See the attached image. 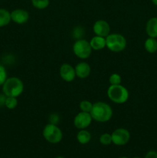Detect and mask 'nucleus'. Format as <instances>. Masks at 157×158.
Masks as SVG:
<instances>
[{
    "instance_id": "1",
    "label": "nucleus",
    "mask_w": 157,
    "mask_h": 158,
    "mask_svg": "<svg viewBox=\"0 0 157 158\" xmlns=\"http://www.w3.org/2000/svg\"><path fill=\"white\" fill-rule=\"evenodd\" d=\"M90 114L92 120L99 123H106L111 120L113 115V111L111 106L108 103L103 101H98L92 104Z\"/></svg>"
},
{
    "instance_id": "2",
    "label": "nucleus",
    "mask_w": 157,
    "mask_h": 158,
    "mask_svg": "<svg viewBox=\"0 0 157 158\" xmlns=\"http://www.w3.org/2000/svg\"><path fill=\"white\" fill-rule=\"evenodd\" d=\"M2 89L6 97H18L24 91V83L18 77H8L2 86Z\"/></svg>"
},
{
    "instance_id": "3",
    "label": "nucleus",
    "mask_w": 157,
    "mask_h": 158,
    "mask_svg": "<svg viewBox=\"0 0 157 158\" xmlns=\"http://www.w3.org/2000/svg\"><path fill=\"white\" fill-rule=\"evenodd\" d=\"M107 97L116 104H123L129 97V92L123 85H110L107 89Z\"/></svg>"
},
{
    "instance_id": "4",
    "label": "nucleus",
    "mask_w": 157,
    "mask_h": 158,
    "mask_svg": "<svg viewBox=\"0 0 157 158\" xmlns=\"http://www.w3.org/2000/svg\"><path fill=\"white\" fill-rule=\"evenodd\" d=\"M106 47L113 52H120L127 46L126 37L120 33H110L106 37Z\"/></svg>"
},
{
    "instance_id": "5",
    "label": "nucleus",
    "mask_w": 157,
    "mask_h": 158,
    "mask_svg": "<svg viewBox=\"0 0 157 158\" xmlns=\"http://www.w3.org/2000/svg\"><path fill=\"white\" fill-rule=\"evenodd\" d=\"M42 136L45 140L50 143H58L62 140L63 134L62 130L53 123H47L42 130Z\"/></svg>"
},
{
    "instance_id": "6",
    "label": "nucleus",
    "mask_w": 157,
    "mask_h": 158,
    "mask_svg": "<svg viewBox=\"0 0 157 158\" xmlns=\"http://www.w3.org/2000/svg\"><path fill=\"white\" fill-rule=\"evenodd\" d=\"M72 51L76 57L80 60H86L91 56L92 49L89 42L83 39L77 40L72 46Z\"/></svg>"
},
{
    "instance_id": "7",
    "label": "nucleus",
    "mask_w": 157,
    "mask_h": 158,
    "mask_svg": "<svg viewBox=\"0 0 157 158\" xmlns=\"http://www.w3.org/2000/svg\"><path fill=\"white\" fill-rule=\"evenodd\" d=\"M112 143L116 146H124L130 140V133L126 128H117L111 134Z\"/></svg>"
},
{
    "instance_id": "8",
    "label": "nucleus",
    "mask_w": 157,
    "mask_h": 158,
    "mask_svg": "<svg viewBox=\"0 0 157 158\" xmlns=\"http://www.w3.org/2000/svg\"><path fill=\"white\" fill-rule=\"evenodd\" d=\"M92 118L90 113H86L80 111L75 116L73 119V124L78 130L86 129L91 125Z\"/></svg>"
},
{
    "instance_id": "9",
    "label": "nucleus",
    "mask_w": 157,
    "mask_h": 158,
    "mask_svg": "<svg viewBox=\"0 0 157 158\" xmlns=\"http://www.w3.org/2000/svg\"><path fill=\"white\" fill-rule=\"evenodd\" d=\"M59 76L65 82H72L76 77L75 67L69 63H63L59 68Z\"/></svg>"
},
{
    "instance_id": "10",
    "label": "nucleus",
    "mask_w": 157,
    "mask_h": 158,
    "mask_svg": "<svg viewBox=\"0 0 157 158\" xmlns=\"http://www.w3.org/2000/svg\"><path fill=\"white\" fill-rule=\"evenodd\" d=\"M92 29H93V32L95 35L106 38L109 34H110L111 28L107 21L103 19H99L94 23Z\"/></svg>"
},
{
    "instance_id": "11",
    "label": "nucleus",
    "mask_w": 157,
    "mask_h": 158,
    "mask_svg": "<svg viewBox=\"0 0 157 158\" xmlns=\"http://www.w3.org/2000/svg\"><path fill=\"white\" fill-rule=\"evenodd\" d=\"M11 20L18 25H24L29 20V13L22 9H14L11 12Z\"/></svg>"
},
{
    "instance_id": "12",
    "label": "nucleus",
    "mask_w": 157,
    "mask_h": 158,
    "mask_svg": "<svg viewBox=\"0 0 157 158\" xmlns=\"http://www.w3.org/2000/svg\"><path fill=\"white\" fill-rule=\"evenodd\" d=\"M75 75L79 79H86L91 73V66L86 62H80L75 66Z\"/></svg>"
},
{
    "instance_id": "13",
    "label": "nucleus",
    "mask_w": 157,
    "mask_h": 158,
    "mask_svg": "<svg viewBox=\"0 0 157 158\" xmlns=\"http://www.w3.org/2000/svg\"><path fill=\"white\" fill-rule=\"evenodd\" d=\"M146 32L149 37L157 38V17H152L146 25Z\"/></svg>"
},
{
    "instance_id": "14",
    "label": "nucleus",
    "mask_w": 157,
    "mask_h": 158,
    "mask_svg": "<svg viewBox=\"0 0 157 158\" xmlns=\"http://www.w3.org/2000/svg\"><path fill=\"white\" fill-rule=\"evenodd\" d=\"M89 42L92 50L99 51L106 47V42L105 37L95 35Z\"/></svg>"
},
{
    "instance_id": "15",
    "label": "nucleus",
    "mask_w": 157,
    "mask_h": 158,
    "mask_svg": "<svg viewBox=\"0 0 157 158\" xmlns=\"http://www.w3.org/2000/svg\"><path fill=\"white\" fill-rule=\"evenodd\" d=\"M76 139L78 142L81 144H87L92 139V135L90 132L86 129L78 130V132L76 134Z\"/></svg>"
},
{
    "instance_id": "16",
    "label": "nucleus",
    "mask_w": 157,
    "mask_h": 158,
    "mask_svg": "<svg viewBox=\"0 0 157 158\" xmlns=\"http://www.w3.org/2000/svg\"><path fill=\"white\" fill-rule=\"evenodd\" d=\"M144 48L149 53H155L157 52V40L155 38L148 37L144 42Z\"/></svg>"
},
{
    "instance_id": "17",
    "label": "nucleus",
    "mask_w": 157,
    "mask_h": 158,
    "mask_svg": "<svg viewBox=\"0 0 157 158\" xmlns=\"http://www.w3.org/2000/svg\"><path fill=\"white\" fill-rule=\"evenodd\" d=\"M11 21V12L7 9L0 8V28L8 26Z\"/></svg>"
},
{
    "instance_id": "18",
    "label": "nucleus",
    "mask_w": 157,
    "mask_h": 158,
    "mask_svg": "<svg viewBox=\"0 0 157 158\" xmlns=\"http://www.w3.org/2000/svg\"><path fill=\"white\" fill-rule=\"evenodd\" d=\"M31 2L35 9L42 10L48 8L50 2L49 0H31Z\"/></svg>"
},
{
    "instance_id": "19",
    "label": "nucleus",
    "mask_w": 157,
    "mask_h": 158,
    "mask_svg": "<svg viewBox=\"0 0 157 158\" xmlns=\"http://www.w3.org/2000/svg\"><path fill=\"white\" fill-rule=\"evenodd\" d=\"M17 105H18V100H17V97H6L4 106H6L7 109L14 110L15 107H16Z\"/></svg>"
},
{
    "instance_id": "20",
    "label": "nucleus",
    "mask_w": 157,
    "mask_h": 158,
    "mask_svg": "<svg viewBox=\"0 0 157 158\" xmlns=\"http://www.w3.org/2000/svg\"><path fill=\"white\" fill-rule=\"evenodd\" d=\"M92 104L93 103H91L89 100H82L79 103V108L81 110V111H83V112L90 113L91 110L92 108Z\"/></svg>"
},
{
    "instance_id": "21",
    "label": "nucleus",
    "mask_w": 157,
    "mask_h": 158,
    "mask_svg": "<svg viewBox=\"0 0 157 158\" xmlns=\"http://www.w3.org/2000/svg\"><path fill=\"white\" fill-rule=\"evenodd\" d=\"M99 142L101 144L105 145V146H108V145L111 144L112 143V136H111L110 134L104 133V134H103L99 137Z\"/></svg>"
},
{
    "instance_id": "22",
    "label": "nucleus",
    "mask_w": 157,
    "mask_h": 158,
    "mask_svg": "<svg viewBox=\"0 0 157 158\" xmlns=\"http://www.w3.org/2000/svg\"><path fill=\"white\" fill-rule=\"evenodd\" d=\"M109 82L110 85H119L122 83V77L118 73H112L109 76Z\"/></svg>"
},
{
    "instance_id": "23",
    "label": "nucleus",
    "mask_w": 157,
    "mask_h": 158,
    "mask_svg": "<svg viewBox=\"0 0 157 158\" xmlns=\"http://www.w3.org/2000/svg\"><path fill=\"white\" fill-rule=\"evenodd\" d=\"M7 78V72H6V68L2 65L0 64V86H2Z\"/></svg>"
},
{
    "instance_id": "24",
    "label": "nucleus",
    "mask_w": 157,
    "mask_h": 158,
    "mask_svg": "<svg viewBox=\"0 0 157 158\" xmlns=\"http://www.w3.org/2000/svg\"><path fill=\"white\" fill-rule=\"evenodd\" d=\"M58 120H59V117L57 114H52L49 117V123H53V124H56L58 123Z\"/></svg>"
},
{
    "instance_id": "25",
    "label": "nucleus",
    "mask_w": 157,
    "mask_h": 158,
    "mask_svg": "<svg viewBox=\"0 0 157 158\" xmlns=\"http://www.w3.org/2000/svg\"><path fill=\"white\" fill-rule=\"evenodd\" d=\"M144 158H157V152L155 151H149L146 153Z\"/></svg>"
},
{
    "instance_id": "26",
    "label": "nucleus",
    "mask_w": 157,
    "mask_h": 158,
    "mask_svg": "<svg viewBox=\"0 0 157 158\" xmlns=\"http://www.w3.org/2000/svg\"><path fill=\"white\" fill-rule=\"evenodd\" d=\"M6 96L3 94H0V105H4L5 104V100H6Z\"/></svg>"
},
{
    "instance_id": "27",
    "label": "nucleus",
    "mask_w": 157,
    "mask_h": 158,
    "mask_svg": "<svg viewBox=\"0 0 157 158\" xmlns=\"http://www.w3.org/2000/svg\"><path fill=\"white\" fill-rule=\"evenodd\" d=\"M151 1H152V4H153L154 6H157V0H151Z\"/></svg>"
},
{
    "instance_id": "28",
    "label": "nucleus",
    "mask_w": 157,
    "mask_h": 158,
    "mask_svg": "<svg viewBox=\"0 0 157 158\" xmlns=\"http://www.w3.org/2000/svg\"><path fill=\"white\" fill-rule=\"evenodd\" d=\"M55 158H66V157H62V156H59V157H55Z\"/></svg>"
},
{
    "instance_id": "29",
    "label": "nucleus",
    "mask_w": 157,
    "mask_h": 158,
    "mask_svg": "<svg viewBox=\"0 0 157 158\" xmlns=\"http://www.w3.org/2000/svg\"><path fill=\"white\" fill-rule=\"evenodd\" d=\"M119 158H128L127 157H119Z\"/></svg>"
},
{
    "instance_id": "30",
    "label": "nucleus",
    "mask_w": 157,
    "mask_h": 158,
    "mask_svg": "<svg viewBox=\"0 0 157 158\" xmlns=\"http://www.w3.org/2000/svg\"><path fill=\"white\" fill-rule=\"evenodd\" d=\"M133 158H141V157H133Z\"/></svg>"
}]
</instances>
